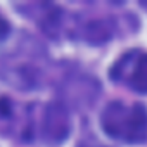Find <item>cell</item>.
Here are the masks:
<instances>
[{
  "label": "cell",
  "instance_id": "7a4b0ae2",
  "mask_svg": "<svg viewBox=\"0 0 147 147\" xmlns=\"http://www.w3.org/2000/svg\"><path fill=\"white\" fill-rule=\"evenodd\" d=\"M109 78L133 92L147 94V52L131 49L121 54L109 69Z\"/></svg>",
  "mask_w": 147,
  "mask_h": 147
},
{
  "label": "cell",
  "instance_id": "8992f818",
  "mask_svg": "<svg viewBox=\"0 0 147 147\" xmlns=\"http://www.w3.org/2000/svg\"><path fill=\"white\" fill-rule=\"evenodd\" d=\"M142 5H144V7H147V4H142Z\"/></svg>",
  "mask_w": 147,
  "mask_h": 147
},
{
  "label": "cell",
  "instance_id": "6da1fadb",
  "mask_svg": "<svg viewBox=\"0 0 147 147\" xmlns=\"http://www.w3.org/2000/svg\"><path fill=\"white\" fill-rule=\"evenodd\" d=\"M102 130L116 140L126 144L147 142V107L140 102H109L100 114Z\"/></svg>",
  "mask_w": 147,
  "mask_h": 147
},
{
  "label": "cell",
  "instance_id": "5b68a950",
  "mask_svg": "<svg viewBox=\"0 0 147 147\" xmlns=\"http://www.w3.org/2000/svg\"><path fill=\"white\" fill-rule=\"evenodd\" d=\"M9 33H11V23L0 14V40H4Z\"/></svg>",
  "mask_w": 147,
  "mask_h": 147
},
{
  "label": "cell",
  "instance_id": "3957f363",
  "mask_svg": "<svg viewBox=\"0 0 147 147\" xmlns=\"http://www.w3.org/2000/svg\"><path fill=\"white\" fill-rule=\"evenodd\" d=\"M71 130V119L66 106L61 102H49L42 114V137L49 144H61Z\"/></svg>",
  "mask_w": 147,
  "mask_h": 147
},
{
  "label": "cell",
  "instance_id": "277c9868",
  "mask_svg": "<svg viewBox=\"0 0 147 147\" xmlns=\"http://www.w3.org/2000/svg\"><path fill=\"white\" fill-rule=\"evenodd\" d=\"M111 35H113V28L106 19H92L83 26V36L87 38L88 43H94V45L107 42Z\"/></svg>",
  "mask_w": 147,
  "mask_h": 147
}]
</instances>
